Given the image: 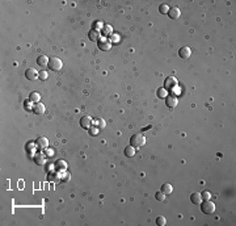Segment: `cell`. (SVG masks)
<instances>
[{"instance_id": "cell-1", "label": "cell", "mask_w": 236, "mask_h": 226, "mask_svg": "<svg viewBox=\"0 0 236 226\" xmlns=\"http://www.w3.org/2000/svg\"><path fill=\"white\" fill-rule=\"evenodd\" d=\"M146 143V137L143 134H134L131 138H130V145L134 146V147H139V146H143Z\"/></svg>"}, {"instance_id": "cell-2", "label": "cell", "mask_w": 236, "mask_h": 226, "mask_svg": "<svg viewBox=\"0 0 236 226\" xmlns=\"http://www.w3.org/2000/svg\"><path fill=\"white\" fill-rule=\"evenodd\" d=\"M47 66H49V69L53 70V71H60L62 67H63V62H62L59 58H57V57H53V58H50Z\"/></svg>"}, {"instance_id": "cell-3", "label": "cell", "mask_w": 236, "mask_h": 226, "mask_svg": "<svg viewBox=\"0 0 236 226\" xmlns=\"http://www.w3.org/2000/svg\"><path fill=\"white\" fill-rule=\"evenodd\" d=\"M201 209L205 214H213L214 212H215V204L213 201H210V200H203Z\"/></svg>"}, {"instance_id": "cell-4", "label": "cell", "mask_w": 236, "mask_h": 226, "mask_svg": "<svg viewBox=\"0 0 236 226\" xmlns=\"http://www.w3.org/2000/svg\"><path fill=\"white\" fill-rule=\"evenodd\" d=\"M97 46H99L100 50H103V51H106V50L110 49L112 42H110V39H108V38H100L99 41H97Z\"/></svg>"}, {"instance_id": "cell-5", "label": "cell", "mask_w": 236, "mask_h": 226, "mask_svg": "<svg viewBox=\"0 0 236 226\" xmlns=\"http://www.w3.org/2000/svg\"><path fill=\"white\" fill-rule=\"evenodd\" d=\"M93 121H92V117L90 116H83L80 118V126L84 128V129H89L90 126H92Z\"/></svg>"}, {"instance_id": "cell-6", "label": "cell", "mask_w": 236, "mask_h": 226, "mask_svg": "<svg viewBox=\"0 0 236 226\" xmlns=\"http://www.w3.org/2000/svg\"><path fill=\"white\" fill-rule=\"evenodd\" d=\"M25 76H26L28 80H35V79L39 76V74H38V71L34 69H28L25 71Z\"/></svg>"}, {"instance_id": "cell-7", "label": "cell", "mask_w": 236, "mask_h": 226, "mask_svg": "<svg viewBox=\"0 0 236 226\" xmlns=\"http://www.w3.org/2000/svg\"><path fill=\"white\" fill-rule=\"evenodd\" d=\"M168 15H169L170 19L176 20L181 16V11H180L179 7H172V8H169V11H168Z\"/></svg>"}, {"instance_id": "cell-8", "label": "cell", "mask_w": 236, "mask_h": 226, "mask_svg": "<svg viewBox=\"0 0 236 226\" xmlns=\"http://www.w3.org/2000/svg\"><path fill=\"white\" fill-rule=\"evenodd\" d=\"M179 55H180L182 59H188L189 57L192 55V50H190V48H188V46H184V48H181L180 51H179Z\"/></svg>"}, {"instance_id": "cell-9", "label": "cell", "mask_w": 236, "mask_h": 226, "mask_svg": "<svg viewBox=\"0 0 236 226\" xmlns=\"http://www.w3.org/2000/svg\"><path fill=\"white\" fill-rule=\"evenodd\" d=\"M35 145L41 149H47V146H49V139L46 137H38L37 141H35Z\"/></svg>"}, {"instance_id": "cell-10", "label": "cell", "mask_w": 236, "mask_h": 226, "mask_svg": "<svg viewBox=\"0 0 236 226\" xmlns=\"http://www.w3.org/2000/svg\"><path fill=\"white\" fill-rule=\"evenodd\" d=\"M190 201L193 203V204H195V205H199V204L202 203V196H201V193H198V192L192 193V196H190Z\"/></svg>"}, {"instance_id": "cell-11", "label": "cell", "mask_w": 236, "mask_h": 226, "mask_svg": "<svg viewBox=\"0 0 236 226\" xmlns=\"http://www.w3.org/2000/svg\"><path fill=\"white\" fill-rule=\"evenodd\" d=\"M34 162L38 164V166H43L46 163V158H45V154H35L34 155Z\"/></svg>"}, {"instance_id": "cell-12", "label": "cell", "mask_w": 236, "mask_h": 226, "mask_svg": "<svg viewBox=\"0 0 236 226\" xmlns=\"http://www.w3.org/2000/svg\"><path fill=\"white\" fill-rule=\"evenodd\" d=\"M167 107L168 108H175L177 105V98L176 96H167Z\"/></svg>"}, {"instance_id": "cell-13", "label": "cell", "mask_w": 236, "mask_h": 226, "mask_svg": "<svg viewBox=\"0 0 236 226\" xmlns=\"http://www.w3.org/2000/svg\"><path fill=\"white\" fill-rule=\"evenodd\" d=\"M33 112L35 114H42L45 113V105L42 103H35L34 107H33Z\"/></svg>"}, {"instance_id": "cell-14", "label": "cell", "mask_w": 236, "mask_h": 226, "mask_svg": "<svg viewBox=\"0 0 236 226\" xmlns=\"http://www.w3.org/2000/svg\"><path fill=\"white\" fill-rule=\"evenodd\" d=\"M55 168L59 171H66L67 170V162L63 159H59L55 162Z\"/></svg>"}, {"instance_id": "cell-15", "label": "cell", "mask_w": 236, "mask_h": 226, "mask_svg": "<svg viewBox=\"0 0 236 226\" xmlns=\"http://www.w3.org/2000/svg\"><path fill=\"white\" fill-rule=\"evenodd\" d=\"M176 85H177V79L176 78H173V76L167 78V80H165V87L167 88H173V87H176Z\"/></svg>"}, {"instance_id": "cell-16", "label": "cell", "mask_w": 236, "mask_h": 226, "mask_svg": "<svg viewBox=\"0 0 236 226\" xmlns=\"http://www.w3.org/2000/svg\"><path fill=\"white\" fill-rule=\"evenodd\" d=\"M88 37H89L90 41H97V39H100V32L99 30H94V29L89 30Z\"/></svg>"}, {"instance_id": "cell-17", "label": "cell", "mask_w": 236, "mask_h": 226, "mask_svg": "<svg viewBox=\"0 0 236 226\" xmlns=\"http://www.w3.org/2000/svg\"><path fill=\"white\" fill-rule=\"evenodd\" d=\"M172 191H173V187H172L170 184H168V183L163 184V187H161V192L164 193V195H170V193H172Z\"/></svg>"}, {"instance_id": "cell-18", "label": "cell", "mask_w": 236, "mask_h": 226, "mask_svg": "<svg viewBox=\"0 0 236 226\" xmlns=\"http://www.w3.org/2000/svg\"><path fill=\"white\" fill-rule=\"evenodd\" d=\"M49 58H47L46 55H39L37 58V63L39 64V66H46V64H49Z\"/></svg>"}, {"instance_id": "cell-19", "label": "cell", "mask_w": 236, "mask_h": 226, "mask_svg": "<svg viewBox=\"0 0 236 226\" xmlns=\"http://www.w3.org/2000/svg\"><path fill=\"white\" fill-rule=\"evenodd\" d=\"M39 99H41V95H39L38 92H32V94L29 95V100L33 103H39Z\"/></svg>"}, {"instance_id": "cell-20", "label": "cell", "mask_w": 236, "mask_h": 226, "mask_svg": "<svg viewBox=\"0 0 236 226\" xmlns=\"http://www.w3.org/2000/svg\"><path fill=\"white\" fill-rule=\"evenodd\" d=\"M125 155L126 156H134L135 155V147H134V146H127V147L125 149Z\"/></svg>"}, {"instance_id": "cell-21", "label": "cell", "mask_w": 236, "mask_h": 226, "mask_svg": "<svg viewBox=\"0 0 236 226\" xmlns=\"http://www.w3.org/2000/svg\"><path fill=\"white\" fill-rule=\"evenodd\" d=\"M156 224H158L159 226H165V225H167V220H165V217L159 216L158 218H156Z\"/></svg>"}, {"instance_id": "cell-22", "label": "cell", "mask_w": 236, "mask_h": 226, "mask_svg": "<svg viewBox=\"0 0 236 226\" xmlns=\"http://www.w3.org/2000/svg\"><path fill=\"white\" fill-rule=\"evenodd\" d=\"M103 33H104V36H110L113 33V29H112L110 25H105L104 29H103Z\"/></svg>"}, {"instance_id": "cell-23", "label": "cell", "mask_w": 236, "mask_h": 226, "mask_svg": "<svg viewBox=\"0 0 236 226\" xmlns=\"http://www.w3.org/2000/svg\"><path fill=\"white\" fill-rule=\"evenodd\" d=\"M99 130H100V129L97 128L96 125H94V126H90L89 128V134L90 135H97V134H99Z\"/></svg>"}, {"instance_id": "cell-24", "label": "cell", "mask_w": 236, "mask_h": 226, "mask_svg": "<svg viewBox=\"0 0 236 226\" xmlns=\"http://www.w3.org/2000/svg\"><path fill=\"white\" fill-rule=\"evenodd\" d=\"M96 126L99 128V129H104L105 128V121L103 120V118H99V120H96Z\"/></svg>"}, {"instance_id": "cell-25", "label": "cell", "mask_w": 236, "mask_h": 226, "mask_svg": "<svg viewBox=\"0 0 236 226\" xmlns=\"http://www.w3.org/2000/svg\"><path fill=\"white\" fill-rule=\"evenodd\" d=\"M155 199L158 200V201H163V200L165 199V195H164V193H163V192H160V191H159V192H156V195H155Z\"/></svg>"}, {"instance_id": "cell-26", "label": "cell", "mask_w": 236, "mask_h": 226, "mask_svg": "<svg viewBox=\"0 0 236 226\" xmlns=\"http://www.w3.org/2000/svg\"><path fill=\"white\" fill-rule=\"evenodd\" d=\"M201 196H202V200H210L211 199V193H210L209 191H203L201 193Z\"/></svg>"}, {"instance_id": "cell-27", "label": "cell", "mask_w": 236, "mask_h": 226, "mask_svg": "<svg viewBox=\"0 0 236 226\" xmlns=\"http://www.w3.org/2000/svg\"><path fill=\"white\" fill-rule=\"evenodd\" d=\"M168 11H169V7L167 5V4L160 5V12H161V13H168Z\"/></svg>"}, {"instance_id": "cell-28", "label": "cell", "mask_w": 236, "mask_h": 226, "mask_svg": "<svg viewBox=\"0 0 236 226\" xmlns=\"http://www.w3.org/2000/svg\"><path fill=\"white\" fill-rule=\"evenodd\" d=\"M47 76H49V75H47L46 71H41V73H39V78H41L42 80H45V79H47Z\"/></svg>"}, {"instance_id": "cell-29", "label": "cell", "mask_w": 236, "mask_h": 226, "mask_svg": "<svg viewBox=\"0 0 236 226\" xmlns=\"http://www.w3.org/2000/svg\"><path fill=\"white\" fill-rule=\"evenodd\" d=\"M118 41H119V36H117V34H112L110 42H118Z\"/></svg>"}, {"instance_id": "cell-30", "label": "cell", "mask_w": 236, "mask_h": 226, "mask_svg": "<svg viewBox=\"0 0 236 226\" xmlns=\"http://www.w3.org/2000/svg\"><path fill=\"white\" fill-rule=\"evenodd\" d=\"M159 96H165V89H159Z\"/></svg>"}]
</instances>
